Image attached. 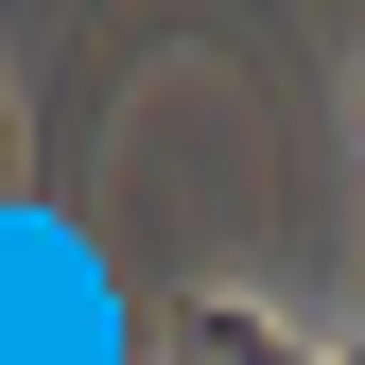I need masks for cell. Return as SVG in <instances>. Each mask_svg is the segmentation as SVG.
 Returning <instances> with one entry per match:
<instances>
[{"label": "cell", "instance_id": "cell-1", "mask_svg": "<svg viewBox=\"0 0 365 365\" xmlns=\"http://www.w3.org/2000/svg\"><path fill=\"white\" fill-rule=\"evenodd\" d=\"M157 365H313V331H279L261 296H174L157 313Z\"/></svg>", "mask_w": 365, "mask_h": 365}, {"label": "cell", "instance_id": "cell-2", "mask_svg": "<svg viewBox=\"0 0 365 365\" xmlns=\"http://www.w3.org/2000/svg\"><path fill=\"white\" fill-rule=\"evenodd\" d=\"M35 174V122H18V70H0V192Z\"/></svg>", "mask_w": 365, "mask_h": 365}]
</instances>
